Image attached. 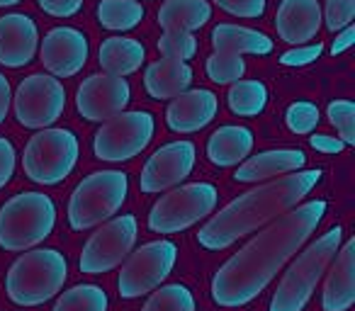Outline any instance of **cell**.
Returning a JSON list of instances; mask_svg holds the SVG:
<instances>
[{
    "label": "cell",
    "instance_id": "cell-1",
    "mask_svg": "<svg viewBox=\"0 0 355 311\" xmlns=\"http://www.w3.org/2000/svg\"><path fill=\"white\" fill-rule=\"evenodd\" d=\"M326 212V199H311L266 224V229H261L217 270L212 280V299L227 309L251 304L314 236Z\"/></svg>",
    "mask_w": 355,
    "mask_h": 311
},
{
    "label": "cell",
    "instance_id": "cell-2",
    "mask_svg": "<svg viewBox=\"0 0 355 311\" xmlns=\"http://www.w3.org/2000/svg\"><path fill=\"white\" fill-rule=\"evenodd\" d=\"M321 170H297L282 175L266 185L243 193L224 209H219L198 233V243L207 251H224L234 246L239 238L258 231L266 224L275 222L277 217L287 214L302 204V199L319 185Z\"/></svg>",
    "mask_w": 355,
    "mask_h": 311
},
{
    "label": "cell",
    "instance_id": "cell-3",
    "mask_svg": "<svg viewBox=\"0 0 355 311\" xmlns=\"http://www.w3.org/2000/svg\"><path fill=\"white\" fill-rule=\"evenodd\" d=\"M340 243H343V226L338 224L311 241L280 277L268 311H304V306L314 296L316 285L334 263Z\"/></svg>",
    "mask_w": 355,
    "mask_h": 311
},
{
    "label": "cell",
    "instance_id": "cell-4",
    "mask_svg": "<svg viewBox=\"0 0 355 311\" xmlns=\"http://www.w3.org/2000/svg\"><path fill=\"white\" fill-rule=\"evenodd\" d=\"M69 277V263L56 248H30L10 265L6 292L20 306H42L59 296Z\"/></svg>",
    "mask_w": 355,
    "mask_h": 311
},
{
    "label": "cell",
    "instance_id": "cell-5",
    "mask_svg": "<svg viewBox=\"0 0 355 311\" xmlns=\"http://www.w3.org/2000/svg\"><path fill=\"white\" fill-rule=\"evenodd\" d=\"M56 226V204L44 193H20L0 207V248L25 253L51 236Z\"/></svg>",
    "mask_w": 355,
    "mask_h": 311
},
{
    "label": "cell",
    "instance_id": "cell-6",
    "mask_svg": "<svg viewBox=\"0 0 355 311\" xmlns=\"http://www.w3.org/2000/svg\"><path fill=\"white\" fill-rule=\"evenodd\" d=\"M129 178L122 170H98L83 178L69 199V224L73 231L100 226L127 202Z\"/></svg>",
    "mask_w": 355,
    "mask_h": 311
},
{
    "label": "cell",
    "instance_id": "cell-7",
    "mask_svg": "<svg viewBox=\"0 0 355 311\" xmlns=\"http://www.w3.org/2000/svg\"><path fill=\"white\" fill-rule=\"evenodd\" d=\"M80 156V143L71 129L46 127L27 141L22 168L37 185H59L73 173Z\"/></svg>",
    "mask_w": 355,
    "mask_h": 311
},
{
    "label": "cell",
    "instance_id": "cell-8",
    "mask_svg": "<svg viewBox=\"0 0 355 311\" xmlns=\"http://www.w3.org/2000/svg\"><path fill=\"white\" fill-rule=\"evenodd\" d=\"M219 193L212 183H188L171 188L148 212V229L153 233H180L207 219L217 209Z\"/></svg>",
    "mask_w": 355,
    "mask_h": 311
},
{
    "label": "cell",
    "instance_id": "cell-9",
    "mask_svg": "<svg viewBox=\"0 0 355 311\" xmlns=\"http://www.w3.org/2000/svg\"><path fill=\"white\" fill-rule=\"evenodd\" d=\"M153 134H156V119L151 112L124 109L103 122V127L95 132L93 151L105 163H124V161L137 159L151 143Z\"/></svg>",
    "mask_w": 355,
    "mask_h": 311
},
{
    "label": "cell",
    "instance_id": "cell-10",
    "mask_svg": "<svg viewBox=\"0 0 355 311\" xmlns=\"http://www.w3.org/2000/svg\"><path fill=\"white\" fill-rule=\"evenodd\" d=\"M178 260V246L168 238L144 243L132 251L122 263L117 290L122 299H139L148 292L158 290L171 277Z\"/></svg>",
    "mask_w": 355,
    "mask_h": 311
},
{
    "label": "cell",
    "instance_id": "cell-11",
    "mask_svg": "<svg viewBox=\"0 0 355 311\" xmlns=\"http://www.w3.org/2000/svg\"><path fill=\"white\" fill-rule=\"evenodd\" d=\"M137 236L139 224L134 214H122V217H112L105 224H100L98 231L83 246L78 260L80 272L103 275V272L119 267L137 246Z\"/></svg>",
    "mask_w": 355,
    "mask_h": 311
},
{
    "label": "cell",
    "instance_id": "cell-12",
    "mask_svg": "<svg viewBox=\"0 0 355 311\" xmlns=\"http://www.w3.org/2000/svg\"><path fill=\"white\" fill-rule=\"evenodd\" d=\"M17 122L25 129L54 127L66 109V88L59 78L44 73H32L17 85L12 100Z\"/></svg>",
    "mask_w": 355,
    "mask_h": 311
},
{
    "label": "cell",
    "instance_id": "cell-13",
    "mask_svg": "<svg viewBox=\"0 0 355 311\" xmlns=\"http://www.w3.org/2000/svg\"><path fill=\"white\" fill-rule=\"evenodd\" d=\"M198 161V148L193 141H171L151 153V159L144 163L139 175V188L141 193H166L178 188L183 180L190 178Z\"/></svg>",
    "mask_w": 355,
    "mask_h": 311
},
{
    "label": "cell",
    "instance_id": "cell-14",
    "mask_svg": "<svg viewBox=\"0 0 355 311\" xmlns=\"http://www.w3.org/2000/svg\"><path fill=\"white\" fill-rule=\"evenodd\" d=\"M132 100V88L124 78L110 73H95L80 83L76 93V109L88 122H107L124 112Z\"/></svg>",
    "mask_w": 355,
    "mask_h": 311
},
{
    "label": "cell",
    "instance_id": "cell-15",
    "mask_svg": "<svg viewBox=\"0 0 355 311\" xmlns=\"http://www.w3.org/2000/svg\"><path fill=\"white\" fill-rule=\"evenodd\" d=\"M40 59L54 78H73L88 64V37L76 27H54L40 42Z\"/></svg>",
    "mask_w": 355,
    "mask_h": 311
},
{
    "label": "cell",
    "instance_id": "cell-16",
    "mask_svg": "<svg viewBox=\"0 0 355 311\" xmlns=\"http://www.w3.org/2000/svg\"><path fill=\"white\" fill-rule=\"evenodd\" d=\"M40 49L37 22L25 12H8L0 17V64L6 69H22L32 64Z\"/></svg>",
    "mask_w": 355,
    "mask_h": 311
},
{
    "label": "cell",
    "instance_id": "cell-17",
    "mask_svg": "<svg viewBox=\"0 0 355 311\" xmlns=\"http://www.w3.org/2000/svg\"><path fill=\"white\" fill-rule=\"evenodd\" d=\"M219 112V100L212 90L195 88L185 90L178 98L171 100L166 109V122L171 132L178 134H193L205 129Z\"/></svg>",
    "mask_w": 355,
    "mask_h": 311
},
{
    "label": "cell",
    "instance_id": "cell-18",
    "mask_svg": "<svg viewBox=\"0 0 355 311\" xmlns=\"http://www.w3.org/2000/svg\"><path fill=\"white\" fill-rule=\"evenodd\" d=\"M321 22L324 17H321L319 0H282L277 6V37L290 46L309 44L321 30Z\"/></svg>",
    "mask_w": 355,
    "mask_h": 311
},
{
    "label": "cell",
    "instance_id": "cell-19",
    "mask_svg": "<svg viewBox=\"0 0 355 311\" xmlns=\"http://www.w3.org/2000/svg\"><path fill=\"white\" fill-rule=\"evenodd\" d=\"M355 304V238L340 243L329 277L324 280V311H348Z\"/></svg>",
    "mask_w": 355,
    "mask_h": 311
},
{
    "label": "cell",
    "instance_id": "cell-20",
    "mask_svg": "<svg viewBox=\"0 0 355 311\" xmlns=\"http://www.w3.org/2000/svg\"><path fill=\"white\" fill-rule=\"evenodd\" d=\"M306 166V153L300 148H272V151L256 153L243 163H239L234 180L236 183H263L282 175L297 173Z\"/></svg>",
    "mask_w": 355,
    "mask_h": 311
},
{
    "label": "cell",
    "instance_id": "cell-21",
    "mask_svg": "<svg viewBox=\"0 0 355 311\" xmlns=\"http://www.w3.org/2000/svg\"><path fill=\"white\" fill-rule=\"evenodd\" d=\"M193 85V69L188 61L158 59L144 71V88L153 100H173Z\"/></svg>",
    "mask_w": 355,
    "mask_h": 311
},
{
    "label": "cell",
    "instance_id": "cell-22",
    "mask_svg": "<svg viewBox=\"0 0 355 311\" xmlns=\"http://www.w3.org/2000/svg\"><path fill=\"white\" fill-rule=\"evenodd\" d=\"M253 132L241 124H227L219 127L207 141V159L219 168H232L251 156L253 151Z\"/></svg>",
    "mask_w": 355,
    "mask_h": 311
},
{
    "label": "cell",
    "instance_id": "cell-23",
    "mask_svg": "<svg viewBox=\"0 0 355 311\" xmlns=\"http://www.w3.org/2000/svg\"><path fill=\"white\" fill-rule=\"evenodd\" d=\"M212 46H214V51H224V54L268 56L272 51V39L268 35H263V32L251 30V27L219 22L212 30Z\"/></svg>",
    "mask_w": 355,
    "mask_h": 311
},
{
    "label": "cell",
    "instance_id": "cell-24",
    "mask_svg": "<svg viewBox=\"0 0 355 311\" xmlns=\"http://www.w3.org/2000/svg\"><path fill=\"white\" fill-rule=\"evenodd\" d=\"M144 59H146V49L141 42L132 39V37H110L100 44L98 51V61L105 73L119 75V78L137 73Z\"/></svg>",
    "mask_w": 355,
    "mask_h": 311
},
{
    "label": "cell",
    "instance_id": "cell-25",
    "mask_svg": "<svg viewBox=\"0 0 355 311\" xmlns=\"http://www.w3.org/2000/svg\"><path fill=\"white\" fill-rule=\"evenodd\" d=\"M156 20L166 32H195L212 20V6L209 0H166Z\"/></svg>",
    "mask_w": 355,
    "mask_h": 311
},
{
    "label": "cell",
    "instance_id": "cell-26",
    "mask_svg": "<svg viewBox=\"0 0 355 311\" xmlns=\"http://www.w3.org/2000/svg\"><path fill=\"white\" fill-rule=\"evenodd\" d=\"M144 6L139 0H100L98 22L110 32H129L144 20Z\"/></svg>",
    "mask_w": 355,
    "mask_h": 311
},
{
    "label": "cell",
    "instance_id": "cell-27",
    "mask_svg": "<svg viewBox=\"0 0 355 311\" xmlns=\"http://www.w3.org/2000/svg\"><path fill=\"white\" fill-rule=\"evenodd\" d=\"M229 109L239 117H258L268 105V88L261 80H236L227 95Z\"/></svg>",
    "mask_w": 355,
    "mask_h": 311
},
{
    "label": "cell",
    "instance_id": "cell-28",
    "mask_svg": "<svg viewBox=\"0 0 355 311\" xmlns=\"http://www.w3.org/2000/svg\"><path fill=\"white\" fill-rule=\"evenodd\" d=\"M107 292L98 285H76L56 299L51 311H107Z\"/></svg>",
    "mask_w": 355,
    "mask_h": 311
},
{
    "label": "cell",
    "instance_id": "cell-29",
    "mask_svg": "<svg viewBox=\"0 0 355 311\" xmlns=\"http://www.w3.org/2000/svg\"><path fill=\"white\" fill-rule=\"evenodd\" d=\"M195 294L185 285L175 282V285H161L153 290V294L146 299L141 311H195Z\"/></svg>",
    "mask_w": 355,
    "mask_h": 311
},
{
    "label": "cell",
    "instance_id": "cell-30",
    "mask_svg": "<svg viewBox=\"0 0 355 311\" xmlns=\"http://www.w3.org/2000/svg\"><path fill=\"white\" fill-rule=\"evenodd\" d=\"M207 69V78L217 85H232L243 78L246 73V61L236 54H224V51H214L205 64Z\"/></svg>",
    "mask_w": 355,
    "mask_h": 311
},
{
    "label": "cell",
    "instance_id": "cell-31",
    "mask_svg": "<svg viewBox=\"0 0 355 311\" xmlns=\"http://www.w3.org/2000/svg\"><path fill=\"white\" fill-rule=\"evenodd\" d=\"M158 51L163 59L190 61L198 54V37L193 32H166L158 39Z\"/></svg>",
    "mask_w": 355,
    "mask_h": 311
},
{
    "label": "cell",
    "instance_id": "cell-32",
    "mask_svg": "<svg viewBox=\"0 0 355 311\" xmlns=\"http://www.w3.org/2000/svg\"><path fill=\"white\" fill-rule=\"evenodd\" d=\"M329 122L336 127L338 132V139L345 143V146H353L355 143V103L350 100H334L329 103Z\"/></svg>",
    "mask_w": 355,
    "mask_h": 311
},
{
    "label": "cell",
    "instance_id": "cell-33",
    "mask_svg": "<svg viewBox=\"0 0 355 311\" xmlns=\"http://www.w3.org/2000/svg\"><path fill=\"white\" fill-rule=\"evenodd\" d=\"M319 107L314 103H306V100H300V103H292L285 112V122L287 129L295 134H311L319 124Z\"/></svg>",
    "mask_w": 355,
    "mask_h": 311
},
{
    "label": "cell",
    "instance_id": "cell-34",
    "mask_svg": "<svg viewBox=\"0 0 355 311\" xmlns=\"http://www.w3.org/2000/svg\"><path fill=\"white\" fill-rule=\"evenodd\" d=\"M329 32H340L355 20V0H326V8L321 10Z\"/></svg>",
    "mask_w": 355,
    "mask_h": 311
},
{
    "label": "cell",
    "instance_id": "cell-35",
    "mask_svg": "<svg viewBox=\"0 0 355 311\" xmlns=\"http://www.w3.org/2000/svg\"><path fill=\"white\" fill-rule=\"evenodd\" d=\"M212 3L229 15L246 17V20H258L268 6V0H212Z\"/></svg>",
    "mask_w": 355,
    "mask_h": 311
},
{
    "label": "cell",
    "instance_id": "cell-36",
    "mask_svg": "<svg viewBox=\"0 0 355 311\" xmlns=\"http://www.w3.org/2000/svg\"><path fill=\"white\" fill-rule=\"evenodd\" d=\"M324 51V44H302V46H292L290 51L280 56V64L282 66H306L311 61H316Z\"/></svg>",
    "mask_w": 355,
    "mask_h": 311
},
{
    "label": "cell",
    "instance_id": "cell-37",
    "mask_svg": "<svg viewBox=\"0 0 355 311\" xmlns=\"http://www.w3.org/2000/svg\"><path fill=\"white\" fill-rule=\"evenodd\" d=\"M15 166H17V151L12 146L10 139L0 136V190L6 188L8 183L15 175Z\"/></svg>",
    "mask_w": 355,
    "mask_h": 311
},
{
    "label": "cell",
    "instance_id": "cell-38",
    "mask_svg": "<svg viewBox=\"0 0 355 311\" xmlns=\"http://www.w3.org/2000/svg\"><path fill=\"white\" fill-rule=\"evenodd\" d=\"M40 8L51 17H73L83 8V0H40Z\"/></svg>",
    "mask_w": 355,
    "mask_h": 311
},
{
    "label": "cell",
    "instance_id": "cell-39",
    "mask_svg": "<svg viewBox=\"0 0 355 311\" xmlns=\"http://www.w3.org/2000/svg\"><path fill=\"white\" fill-rule=\"evenodd\" d=\"M311 148L319 153H340L345 148V143L336 136H329V134H311L309 139Z\"/></svg>",
    "mask_w": 355,
    "mask_h": 311
},
{
    "label": "cell",
    "instance_id": "cell-40",
    "mask_svg": "<svg viewBox=\"0 0 355 311\" xmlns=\"http://www.w3.org/2000/svg\"><path fill=\"white\" fill-rule=\"evenodd\" d=\"M353 44H355V27L348 25L345 30L336 32V39H334V44H331V54L334 56L343 54V51H348Z\"/></svg>",
    "mask_w": 355,
    "mask_h": 311
},
{
    "label": "cell",
    "instance_id": "cell-41",
    "mask_svg": "<svg viewBox=\"0 0 355 311\" xmlns=\"http://www.w3.org/2000/svg\"><path fill=\"white\" fill-rule=\"evenodd\" d=\"M10 105H12V88H10V80L6 75L0 73V124L6 122L8 112H10Z\"/></svg>",
    "mask_w": 355,
    "mask_h": 311
},
{
    "label": "cell",
    "instance_id": "cell-42",
    "mask_svg": "<svg viewBox=\"0 0 355 311\" xmlns=\"http://www.w3.org/2000/svg\"><path fill=\"white\" fill-rule=\"evenodd\" d=\"M20 0H0V8H10V6H17Z\"/></svg>",
    "mask_w": 355,
    "mask_h": 311
}]
</instances>
